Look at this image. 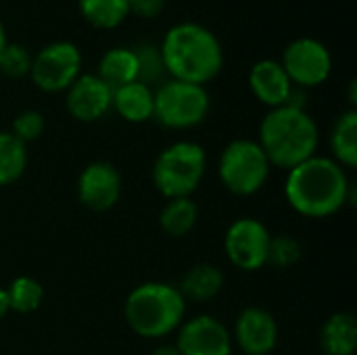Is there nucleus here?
Segmentation results:
<instances>
[{"label":"nucleus","instance_id":"1","mask_svg":"<svg viewBox=\"0 0 357 355\" xmlns=\"http://www.w3.org/2000/svg\"><path fill=\"white\" fill-rule=\"evenodd\" d=\"M351 188L345 169L335 159L314 155L289 172L284 197L305 218H331L351 201Z\"/></svg>","mask_w":357,"mask_h":355},{"label":"nucleus","instance_id":"2","mask_svg":"<svg viewBox=\"0 0 357 355\" xmlns=\"http://www.w3.org/2000/svg\"><path fill=\"white\" fill-rule=\"evenodd\" d=\"M159 52L165 73L197 86L211 82L224 65V50L218 36L209 27L192 21L174 25L165 33Z\"/></svg>","mask_w":357,"mask_h":355},{"label":"nucleus","instance_id":"3","mask_svg":"<svg viewBox=\"0 0 357 355\" xmlns=\"http://www.w3.org/2000/svg\"><path fill=\"white\" fill-rule=\"evenodd\" d=\"M257 142L272 167L291 172L316 155L320 132L314 117L303 107L282 105L270 109L261 119Z\"/></svg>","mask_w":357,"mask_h":355},{"label":"nucleus","instance_id":"4","mask_svg":"<svg viewBox=\"0 0 357 355\" xmlns=\"http://www.w3.org/2000/svg\"><path fill=\"white\" fill-rule=\"evenodd\" d=\"M184 314V297L167 282H144L136 287L123 305L128 326L144 339H161L172 335L180 328Z\"/></svg>","mask_w":357,"mask_h":355},{"label":"nucleus","instance_id":"5","mask_svg":"<svg viewBox=\"0 0 357 355\" xmlns=\"http://www.w3.org/2000/svg\"><path fill=\"white\" fill-rule=\"evenodd\" d=\"M207 167V157L201 144L190 140H180L169 144L157 157L153 165V184L165 199L190 197Z\"/></svg>","mask_w":357,"mask_h":355},{"label":"nucleus","instance_id":"6","mask_svg":"<svg viewBox=\"0 0 357 355\" xmlns=\"http://www.w3.org/2000/svg\"><path fill=\"white\" fill-rule=\"evenodd\" d=\"M270 161L257 140H232L220 155L218 174L222 184L238 197L255 195L264 188L270 176Z\"/></svg>","mask_w":357,"mask_h":355},{"label":"nucleus","instance_id":"7","mask_svg":"<svg viewBox=\"0 0 357 355\" xmlns=\"http://www.w3.org/2000/svg\"><path fill=\"white\" fill-rule=\"evenodd\" d=\"M209 113V94L205 86L169 80L155 92L153 117L172 130H188L199 126Z\"/></svg>","mask_w":357,"mask_h":355},{"label":"nucleus","instance_id":"8","mask_svg":"<svg viewBox=\"0 0 357 355\" xmlns=\"http://www.w3.org/2000/svg\"><path fill=\"white\" fill-rule=\"evenodd\" d=\"M82 52L69 40L50 42L31 56V82L44 92L67 90L82 73Z\"/></svg>","mask_w":357,"mask_h":355},{"label":"nucleus","instance_id":"9","mask_svg":"<svg viewBox=\"0 0 357 355\" xmlns=\"http://www.w3.org/2000/svg\"><path fill=\"white\" fill-rule=\"evenodd\" d=\"M280 65L293 86L312 88L328 80L333 71V56L324 42L305 36L293 40L284 48Z\"/></svg>","mask_w":357,"mask_h":355},{"label":"nucleus","instance_id":"10","mask_svg":"<svg viewBox=\"0 0 357 355\" xmlns=\"http://www.w3.org/2000/svg\"><path fill=\"white\" fill-rule=\"evenodd\" d=\"M272 234L255 218H241L230 224L224 236V249L232 266L245 272H257L268 266Z\"/></svg>","mask_w":357,"mask_h":355},{"label":"nucleus","instance_id":"11","mask_svg":"<svg viewBox=\"0 0 357 355\" xmlns=\"http://www.w3.org/2000/svg\"><path fill=\"white\" fill-rule=\"evenodd\" d=\"M176 349L180 355H230L232 337L213 316H197L180 324Z\"/></svg>","mask_w":357,"mask_h":355},{"label":"nucleus","instance_id":"12","mask_svg":"<svg viewBox=\"0 0 357 355\" xmlns=\"http://www.w3.org/2000/svg\"><path fill=\"white\" fill-rule=\"evenodd\" d=\"M79 203L92 211L111 209L121 197V176L107 161H94L84 167L77 180Z\"/></svg>","mask_w":357,"mask_h":355},{"label":"nucleus","instance_id":"13","mask_svg":"<svg viewBox=\"0 0 357 355\" xmlns=\"http://www.w3.org/2000/svg\"><path fill=\"white\" fill-rule=\"evenodd\" d=\"M234 341L247 355H270L278 343V324L264 308H247L234 324Z\"/></svg>","mask_w":357,"mask_h":355},{"label":"nucleus","instance_id":"14","mask_svg":"<svg viewBox=\"0 0 357 355\" xmlns=\"http://www.w3.org/2000/svg\"><path fill=\"white\" fill-rule=\"evenodd\" d=\"M67 111L77 121H96L100 119L113 105L111 88L92 73L79 75L67 90Z\"/></svg>","mask_w":357,"mask_h":355},{"label":"nucleus","instance_id":"15","mask_svg":"<svg viewBox=\"0 0 357 355\" xmlns=\"http://www.w3.org/2000/svg\"><path fill=\"white\" fill-rule=\"evenodd\" d=\"M249 88L255 94V98L268 105L270 109L287 105L293 94V84L284 73L280 61H272V59L257 61L251 67Z\"/></svg>","mask_w":357,"mask_h":355},{"label":"nucleus","instance_id":"16","mask_svg":"<svg viewBox=\"0 0 357 355\" xmlns=\"http://www.w3.org/2000/svg\"><path fill=\"white\" fill-rule=\"evenodd\" d=\"M126 121L142 123L146 119H153L155 109V92L151 86L142 82L126 84L117 90H113V105H111Z\"/></svg>","mask_w":357,"mask_h":355},{"label":"nucleus","instance_id":"17","mask_svg":"<svg viewBox=\"0 0 357 355\" xmlns=\"http://www.w3.org/2000/svg\"><path fill=\"white\" fill-rule=\"evenodd\" d=\"M324 355H354L357 349V320L349 312L333 314L320 333Z\"/></svg>","mask_w":357,"mask_h":355},{"label":"nucleus","instance_id":"18","mask_svg":"<svg viewBox=\"0 0 357 355\" xmlns=\"http://www.w3.org/2000/svg\"><path fill=\"white\" fill-rule=\"evenodd\" d=\"M109 88L111 92L138 82V61L134 48H111L102 54L98 63V73H96Z\"/></svg>","mask_w":357,"mask_h":355},{"label":"nucleus","instance_id":"19","mask_svg":"<svg viewBox=\"0 0 357 355\" xmlns=\"http://www.w3.org/2000/svg\"><path fill=\"white\" fill-rule=\"evenodd\" d=\"M224 287V274L220 268L211 266V264H199L195 268H190L182 282H180V295L184 297V301H209L213 299Z\"/></svg>","mask_w":357,"mask_h":355},{"label":"nucleus","instance_id":"20","mask_svg":"<svg viewBox=\"0 0 357 355\" xmlns=\"http://www.w3.org/2000/svg\"><path fill=\"white\" fill-rule=\"evenodd\" d=\"M197 222H199V209L190 197L167 199L165 207L159 213V224L163 232L174 239H182L188 232H192Z\"/></svg>","mask_w":357,"mask_h":355},{"label":"nucleus","instance_id":"21","mask_svg":"<svg viewBox=\"0 0 357 355\" xmlns=\"http://www.w3.org/2000/svg\"><path fill=\"white\" fill-rule=\"evenodd\" d=\"M331 149L335 153V161L343 167L357 165V113L354 109L345 111L333 126L331 132Z\"/></svg>","mask_w":357,"mask_h":355},{"label":"nucleus","instance_id":"22","mask_svg":"<svg viewBox=\"0 0 357 355\" xmlns=\"http://www.w3.org/2000/svg\"><path fill=\"white\" fill-rule=\"evenodd\" d=\"M77 6L82 17L98 29H113L130 15L128 0H77Z\"/></svg>","mask_w":357,"mask_h":355},{"label":"nucleus","instance_id":"23","mask_svg":"<svg viewBox=\"0 0 357 355\" xmlns=\"http://www.w3.org/2000/svg\"><path fill=\"white\" fill-rule=\"evenodd\" d=\"M27 167V144L10 132H0V186L17 182Z\"/></svg>","mask_w":357,"mask_h":355},{"label":"nucleus","instance_id":"24","mask_svg":"<svg viewBox=\"0 0 357 355\" xmlns=\"http://www.w3.org/2000/svg\"><path fill=\"white\" fill-rule=\"evenodd\" d=\"M6 291V301H8V312H17V314H31L40 308L42 299H44V289L38 280L29 278V276H19L15 278Z\"/></svg>","mask_w":357,"mask_h":355},{"label":"nucleus","instance_id":"25","mask_svg":"<svg viewBox=\"0 0 357 355\" xmlns=\"http://www.w3.org/2000/svg\"><path fill=\"white\" fill-rule=\"evenodd\" d=\"M301 257V243L295 236L289 234H278L272 236L270 241V251H268V264L274 268H291L299 262Z\"/></svg>","mask_w":357,"mask_h":355},{"label":"nucleus","instance_id":"26","mask_svg":"<svg viewBox=\"0 0 357 355\" xmlns=\"http://www.w3.org/2000/svg\"><path fill=\"white\" fill-rule=\"evenodd\" d=\"M31 69V54L15 42H6L0 50V71L6 77H23Z\"/></svg>","mask_w":357,"mask_h":355},{"label":"nucleus","instance_id":"27","mask_svg":"<svg viewBox=\"0 0 357 355\" xmlns=\"http://www.w3.org/2000/svg\"><path fill=\"white\" fill-rule=\"evenodd\" d=\"M134 52H136V61H138V82L151 86L153 82L161 80V75L165 73V67H163L159 48H155L151 44H142L138 48H134Z\"/></svg>","mask_w":357,"mask_h":355},{"label":"nucleus","instance_id":"28","mask_svg":"<svg viewBox=\"0 0 357 355\" xmlns=\"http://www.w3.org/2000/svg\"><path fill=\"white\" fill-rule=\"evenodd\" d=\"M44 132V117L42 113L33 111V109H27V111H21L15 119H13V130L10 134L17 136L21 142H31L36 138H40Z\"/></svg>","mask_w":357,"mask_h":355},{"label":"nucleus","instance_id":"29","mask_svg":"<svg viewBox=\"0 0 357 355\" xmlns=\"http://www.w3.org/2000/svg\"><path fill=\"white\" fill-rule=\"evenodd\" d=\"M128 8L130 15L151 19L161 15V10L165 8V0H128Z\"/></svg>","mask_w":357,"mask_h":355},{"label":"nucleus","instance_id":"30","mask_svg":"<svg viewBox=\"0 0 357 355\" xmlns=\"http://www.w3.org/2000/svg\"><path fill=\"white\" fill-rule=\"evenodd\" d=\"M151 355H180V352L176 349V345H161Z\"/></svg>","mask_w":357,"mask_h":355},{"label":"nucleus","instance_id":"31","mask_svg":"<svg viewBox=\"0 0 357 355\" xmlns=\"http://www.w3.org/2000/svg\"><path fill=\"white\" fill-rule=\"evenodd\" d=\"M8 314V301H6V291L0 287V320Z\"/></svg>","mask_w":357,"mask_h":355},{"label":"nucleus","instance_id":"32","mask_svg":"<svg viewBox=\"0 0 357 355\" xmlns=\"http://www.w3.org/2000/svg\"><path fill=\"white\" fill-rule=\"evenodd\" d=\"M6 44V31H4V25H2V21H0V50H2V46Z\"/></svg>","mask_w":357,"mask_h":355}]
</instances>
